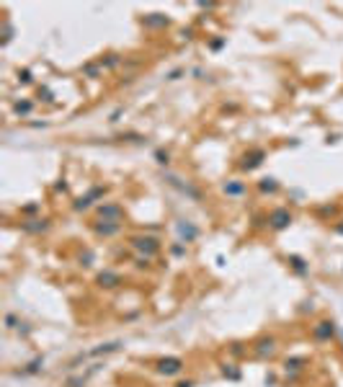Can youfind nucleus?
<instances>
[{
    "mask_svg": "<svg viewBox=\"0 0 343 387\" xmlns=\"http://www.w3.org/2000/svg\"><path fill=\"white\" fill-rule=\"evenodd\" d=\"M268 222H271V227L273 230H284V227H289V222H292V214L287 212V209H276L268 217Z\"/></svg>",
    "mask_w": 343,
    "mask_h": 387,
    "instance_id": "3",
    "label": "nucleus"
},
{
    "mask_svg": "<svg viewBox=\"0 0 343 387\" xmlns=\"http://www.w3.org/2000/svg\"><path fill=\"white\" fill-rule=\"evenodd\" d=\"M98 214H101V217H116V220H119V217H121V209L116 207V204H111V207H101Z\"/></svg>",
    "mask_w": 343,
    "mask_h": 387,
    "instance_id": "8",
    "label": "nucleus"
},
{
    "mask_svg": "<svg viewBox=\"0 0 343 387\" xmlns=\"http://www.w3.org/2000/svg\"><path fill=\"white\" fill-rule=\"evenodd\" d=\"M273 351H276V341H273V338H261L256 344V354L258 356H271Z\"/></svg>",
    "mask_w": 343,
    "mask_h": 387,
    "instance_id": "5",
    "label": "nucleus"
},
{
    "mask_svg": "<svg viewBox=\"0 0 343 387\" xmlns=\"http://www.w3.org/2000/svg\"><path fill=\"white\" fill-rule=\"evenodd\" d=\"M132 245L137 250H142V253H147V256H155L157 250H160V240H157V237H134Z\"/></svg>",
    "mask_w": 343,
    "mask_h": 387,
    "instance_id": "1",
    "label": "nucleus"
},
{
    "mask_svg": "<svg viewBox=\"0 0 343 387\" xmlns=\"http://www.w3.org/2000/svg\"><path fill=\"white\" fill-rule=\"evenodd\" d=\"M243 191H245L243 184H225V194H230V196H240Z\"/></svg>",
    "mask_w": 343,
    "mask_h": 387,
    "instance_id": "10",
    "label": "nucleus"
},
{
    "mask_svg": "<svg viewBox=\"0 0 343 387\" xmlns=\"http://www.w3.org/2000/svg\"><path fill=\"white\" fill-rule=\"evenodd\" d=\"M116 230H119V222H111V225H98V227H96V232H98V235H114Z\"/></svg>",
    "mask_w": 343,
    "mask_h": 387,
    "instance_id": "9",
    "label": "nucleus"
},
{
    "mask_svg": "<svg viewBox=\"0 0 343 387\" xmlns=\"http://www.w3.org/2000/svg\"><path fill=\"white\" fill-rule=\"evenodd\" d=\"M178 232L186 237V243H189V240H193V237L199 235V230H196L193 225H189V222H186V225H184V222H178Z\"/></svg>",
    "mask_w": 343,
    "mask_h": 387,
    "instance_id": "7",
    "label": "nucleus"
},
{
    "mask_svg": "<svg viewBox=\"0 0 343 387\" xmlns=\"http://www.w3.org/2000/svg\"><path fill=\"white\" fill-rule=\"evenodd\" d=\"M181 369H184V361L181 359H176V356H170V359H160V364H157V372L160 374H178Z\"/></svg>",
    "mask_w": 343,
    "mask_h": 387,
    "instance_id": "2",
    "label": "nucleus"
},
{
    "mask_svg": "<svg viewBox=\"0 0 343 387\" xmlns=\"http://www.w3.org/2000/svg\"><path fill=\"white\" fill-rule=\"evenodd\" d=\"M178 387H193V382H181Z\"/></svg>",
    "mask_w": 343,
    "mask_h": 387,
    "instance_id": "11",
    "label": "nucleus"
},
{
    "mask_svg": "<svg viewBox=\"0 0 343 387\" xmlns=\"http://www.w3.org/2000/svg\"><path fill=\"white\" fill-rule=\"evenodd\" d=\"M98 284H101V287H109V289H111V287H119V284H121V276H119V274H111V271H106V274H101V276H98Z\"/></svg>",
    "mask_w": 343,
    "mask_h": 387,
    "instance_id": "6",
    "label": "nucleus"
},
{
    "mask_svg": "<svg viewBox=\"0 0 343 387\" xmlns=\"http://www.w3.org/2000/svg\"><path fill=\"white\" fill-rule=\"evenodd\" d=\"M312 333H315L317 341H328V338H333L336 328H333V323H330V320H320V323L312 328Z\"/></svg>",
    "mask_w": 343,
    "mask_h": 387,
    "instance_id": "4",
    "label": "nucleus"
}]
</instances>
